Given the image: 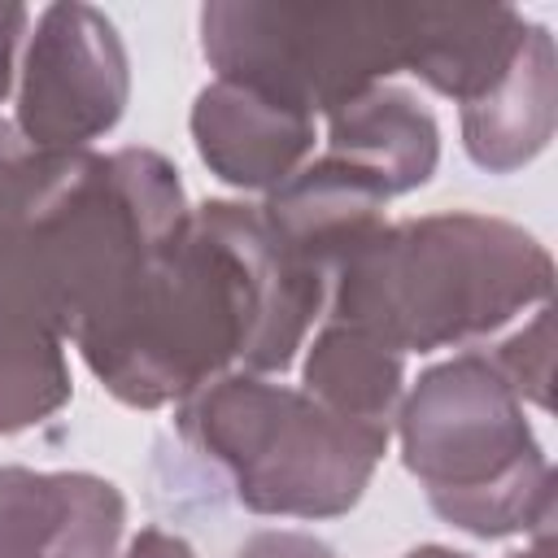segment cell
Wrapping results in <instances>:
<instances>
[{"label":"cell","mask_w":558,"mask_h":558,"mask_svg":"<svg viewBox=\"0 0 558 558\" xmlns=\"http://www.w3.org/2000/svg\"><path fill=\"white\" fill-rule=\"evenodd\" d=\"M323 314L327 288L283 262L257 205L205 201L135 296L74 349L122 405L161 410L231 371H288Z\"/></svg>","instance_id":"cell-1"},{"label":"cell","mask_w":558,"mask_h":558,"mask_svg":"<svg viewBox=\"0 0 558 558\" xmlns=\"http://www.w3.org/2000/svg\"><path fill=\"white\" fill-rule=\"evenodd\" d=\"M549 248L488 214L453 209L388 222L331 279L327 314L405 353L466 349L549 305Z\"/></svg>","instance_id":"cell-2"},{"label":"cell","mask_w":558,"mask_h":558,"mask_svg":"<svg viewBox=\"0 0 558 558\" xmlns=\"http://www.w3.org/2000/svg\"><path fill=\"white\" fill-rule=\"evenodd\" d=\"M405 471L466 536L554 532V466L484 349L427 366L397 410Z\"/></svg>","instance_id":"cell-3"},{"label":"cell","mask_w":558,"mask_h":558,"mask_svg":"<svg viewBox=\"0 0 558 558\" xmlns=\"http://www.w3.org/2000/svg\"><path fill=\"white\" fill-rule=\"evenodd\" d=\"M174 427L227 471L244 510L270 519H336L353 510L388 453L384 436L327 414L301 388L248 371L218 375L179 401Z\"/></svg>","instance_id":"cell-4"},{"label":"cell","mask_w":558,"mask_h":558,"mask_svg":"<svg viewBox=\"0 0 558 558\" xmlns=\"http://www.w3.org/2000/svg\"><path fill=\"white\" fill-rule=\"evenodd\" d=\"M418 9L397 4H262L201 9V52L222 83L305 118H327L410 65Z\"/></svg>","instance_id":"cell-5"},{"label":"cell","mask_w":558,"mask_h":558,"mask_svg":"<svg viewBox=\"0 0 558 558\" xmlns=\"http://www.w3.org/2000/svg\"><path fill=\"white\" fill-rule=\"evenodd\" d=\"M131 61L92 4H48L26 31L13 78V131L39 153H83L126 113Z\"/></svg>","instance_id":"cell-6"},{"label":"cell","mask_w":558,"mask_h":558,"mask_svg":"<svg viewBox=\"0 0 558 558\" xmlns=\"http://www.w3.org/2000/svg\"><path fill=\"white\" fill-rule=\"evenodd\" d=\"M257 214L283 262L331 292L336 270L388 227V192L353 161L323 153L266 192Z\"/></svg>","instance_id":"cell-7"},{"label":"cell","mask_w":558,"mask_h":558,"mask_svg":"<svg viewBox=\"0 0 558 558\" xmlns=\"http://www.w3.org/2000/svg\"><path fill=\"white\" fill-rule=\"evenodd\" d=\"M122 493L92 471L0 466V558H118Z\"/></svg>","instance_id":"cell-8"},{"label":"cell","mask_w":558,"mask_h":558,"mask_svg":"<svg viewBox=\"0 0 558 558\" xmlns=\"http://www.w3.org/2000/svg\"><path fill=\"white\" fill-rule=\"evenodd\" d=\"M187 126L209 174L240 192H275L314 153V118L222 78L196 92Z\"/></svg>","instance_id":"cell-9"},{"label":"cell","mask_w":558,"mask_h":558,"mask_svg":"<svg viewBox=\"0 0 558 558\" xmlns=\"http://www.w3.org/2000/svg\"><path fill=\"white\" fill-rule=\"evenodd\" d=\"M558 122V57L545 26L532 22L510 70L462 105V148L488 174H514L545 153Z\"/></svg>","instance_id":"cell-10"},{"label":"cell","mask_w":558,"mask_h":558,"mask_svg":"<svg viewBox=\"0 0 558 558\" xmlns=\"http://www.w3.org/2000/svg\"><path fill=\"white\" fill-rule=\"evenodd\" d=\"M327 153L366 170L392 201L436 174L440 126L414 92L379 83L327 113Z\"/></svg>","instance_id":"cell-11"},{"label":"cell","mask_w":558,"mask_h":558,"mask_svg":"<svg viewBox=\"0 0 558 558\" xmlns=\"http://www.w3.org/2000/svg\"><path fill=\"white\" fill-rule=\"evenodd\" d=\"M527 31H532V22H523V13L510 4H488V9L423 4L405 74H414L432 92L466 105V100L484 96L510 70Z\"/></svg>","instance_id":"cell-12"},{"label":"cell","mask_w":558,"mask_h":558,"mask_svg":"<svg viewBox=\"0 0 558 558\" xmlns=\"http://www.w3.org/2000/svg\"><path fill=\"white\" fill-rule=\"evenodd\" d=\"M301 392L314 397L327 414L392 440L405 397V357L371 331L327 318L314 340H305Z\"/></svg>","instance_id":"cell-13"},{"label":"cell","mask_w":558,"mask_h":558,"mask_svg":"<svg viewBox=\"0 0 558 558\" xmlns=\"http://www.w3.org/2000/svg\"><path fill=\"white\" fill-rule=\"evenodd\" d=\"M70 401L65 336L0 270V436L52 418Z\"/></svg>","instance_id":"cell-14"},{"label":"cell","mask_w":558,"mask_h":558,"mask_svg":"<svg viewBox=\"0 0 558 558\" xmlns=\"http://www.w3.org/2000/svg\"><path fill=\"white\" fill-rule=\"evenodd\" d=\"M497 375L510 384L519 401H532L549 410V384H554V305L532 310V318L510 331L497 349H484Z\"/></svg>","instance_id":"cell-15"},{"label":"cell","mask_w":558,"mask_h":558,"mask_svg":"<svg viewBox=\"0 0 558 558\" xmlns=\"http://www.w3.org/2000/svg\"><path fill=\"white\" fill-rule=\"evenodd\" d=\"M235 558H336V549L323 545L318 536L279 527V532H257V536H248V541L235 549Z\"/></svg>","instance_id":"cell-16"},{"label":"cell","mask_w":558,"mask_h":558,"mask_svg":"<svg viewBox=\"0 0 558 558\" xmlns=\"http://www.w3.org/2000/svg\"><path fill=\"white\" fill-rule=\"evenodd\" d=\"M26 26H31V13L22 4H0V105L13 92V78H17L13 57H17V44H22ZM0 126H4V118H0Z\"/></svg>","instance_id":"cell-17"},{"label":"cell","mask_w":558,"mask_h":558,"mask_svg":"<svg viewBox=\"0 0 558 558\" xmlns=\"http://www.w3.org/2000/svg\"><path fill=\"white\" fill-rule=\"evenodd\" d=\"M118 558H196V549L166 527H144L140 536L126 541V549Z\"/></svg>","instance_id":"cell-18"},{"label":"cell","mask_w":558,"mask_h":558,"mask_svg":"<svg viewBox=\"0 0 558 558\" xmlns=\"http://www.w3.org/2000/svg\"><path fill=\"white\" fill-rule=\"evenodd\" d=\"M510 558H554V532H541L527 549H519V554H510Z\"/></svg>","instance_id":"cell-19"},{"label":"cell","mask_w":558,"mask_h":558,"mask_svg":"<svg viewBox=\"0 0 558 558\" xmlns=\"http://www.w3.org/2000/svg\"><path fill=\"white\" fill-rule=\"evenodd\" d=\"M405 558H471V554H462V549H449V545H418V549H410Z\"/></svg>","instance_id":"cell-20"}]
</instances>
